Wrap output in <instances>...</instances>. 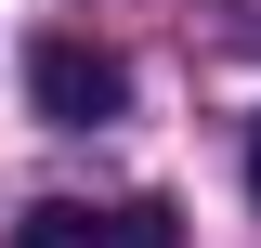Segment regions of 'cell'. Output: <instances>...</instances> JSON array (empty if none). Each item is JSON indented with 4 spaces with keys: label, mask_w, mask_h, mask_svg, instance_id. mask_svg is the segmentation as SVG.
Wrapping results in <instances>:
<instances>
[{
    "label": "cell",
    "mask_w": 261,
    "mask_h": 248,
    "mask_svg": "<svg viewBox=\"0 0 261 248\" xmlns=\"http://www.w3.org/2000/svg\"><path fill=\"white\" fill-rule=\"evenodd\" d=\"M27 105H39L53 131H105V118L130 105V65L105 53V39H79V27H53V39L27 53Z\"/></svg>",
    "instance_id": "1"
},
{
    "label": "cell",
    "mask_w": 261,
    "mask_h": 248,
    "mask_svg": "<svg viewBox=\"0 0 261 248\" xmlns=\"http://www.w3.org/2000/svg\"><path fill=\"white\" fill-rule=\"evenodd\" d=\"M13 248H183V235H170L157 196H130V209H79V196H53V209L13 222Z\"/></svg>",
    "instance_id": "2"
},
{
    "label": "cell",
    "mask_w": 261,
    "mask_h": 248,
    "mask_svg": "<svg viewBox=\"0 0 261 248\" xmlns=\"http://www.w3.org/2000/svg\"><path fill=\"white\" fill-rule=\"evenodd\" d=\"M248 196H261V131H248Z\"/></svg>",
    "instance_id": "3"
}]
</instances>
